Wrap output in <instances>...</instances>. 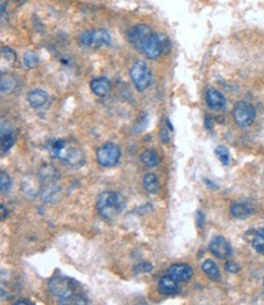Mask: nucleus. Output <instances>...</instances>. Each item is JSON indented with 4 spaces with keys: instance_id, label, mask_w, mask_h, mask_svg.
Wrapping results in <instances>:
<instances>
[{
    "instance_id": "nucleus-1",
    "label": "nucleus",
    "mask_w": 264,
    "mask_h": 305,
    "mask_svg": "<svg viewBox=\"0 0 264 305\" xmlns=\"http://www.w3.org/2000/svg\"><path fill=\"white\" fill-rule=\"evenodd\" d=\"M50 152L54 158L61 161L71 168H80L86 163V155L77 141L71 139H60L53 142Z\"/></svg>"
},
{
    "instance_id": "nucleus-9",
    "label": "nucleus",
    "mask_w": 264,
    "mask_h": 305,
    "mask_svg": "<svg viewBox=\"0 0 264 305\" xmlns=\"http://www.w3.org/2000/svg\"><path fill=\"white\" fill-rule=\"evenodd\" d=\"M210 251L218 259H228L233 254V248L230 243L223 236H214L210 242Z\"/></svg>"
},
{
    "instance_id": "nucleus-28",
    "label": "nucleus",
    "mask_w": 264,
    "mask_h": 305,
    "mask_svg": "<svg viewBox=\"0 0 264 305\" xmlns=\"http://www.w3.org/2000/svg\"><path fill=\"white\" fill-rule=\"evenodd\" d=\"M204 219H205L204 214H202L201 212H198L197 213V226L198 228H202V226H204Z\"/></svg>"
},
{
    "instance_id": "nucleus-24",
    "label": "nucleus",
    "mask_w": 264,
    "mask_h": 305,
    "mask_svg": "<svg viewBox=\"0 0 264 305\" xmlns=\"http://www.w3.org/2000/svg\"><path fill=\"white\" fill-rule=\"evenodd\" d=\"M24 63L27 68H34L39 63V58L37 54L33 53V51H27L24 55Z\"/></svg>"
},
{
    "instance_id": "nucleus-2",
    "label": "nucleus",
    "mask_w": 264,
    "mask_h": 305,
    "mask_svg": "<svg viewBox=\"0 0 264 305\" xmlns=\"http://www.w3.org/2000/svg\"><path fill=\"white\" fill-rule=\"evenodd\" d=\"M96 208L101 218L111 220L116 218L125 209V202L119 193L113 192V191H106V192L100 193V196L97 197Z\"/></svg>"
},
{
    "instance_id": "nucleus-3",
    "label": "nucleus",
    "mask_w": 264,
    "mask_h": 305,
    "mask_svg": "<svg viewBox=\"0 0 264 305\" xmlns=\"http://www.w3.org/2000/svg\"><path fill=\"white\" fill-rule=\"evenodd\" d=\"M77 290V282L72 278L57 275L49 281V291L54 297L60 300L67 299V298L74 296Z\"/></svg>"
},
{
    "instance_id": "nucleus-25",
    "label": "nucleus",
    "mask_w": 264,
    "mask_h": 305,
    "mask_svg": "<svg viewBox=\"0 0 264 305\" xmlns=\"http://www.w3.org/2000/svg\"><path fill=\"white\" fill-rule=\"evenodd\" d=\"M11 178L9 177L8 173L5 171H2L0 173V190H2V193L9 192V190L11 189Z\"/></svg>"
},
{
    "instance_id": "nucleus-5",
    "label": "nucleus",
    "mask_w": 264,
    "mask_h": 305,
    "mask_svg": "<svg viewBox=\"0 0 264 305\" xmlns=\"http://www.w3.org/2000/svg\"><path fill=\"white\" fill-rule=\"evenodd\" d=\"M130 78L138 92H144L154 82L151 70L144 61H136L130 68Z\"/></svg>"
},
{
    "instance_id": "nucleus-17",
    "label": "nucleus",
    "mask_w": 264,
    "mask_h": 305,
    "mask_svg": "<svg viewBox=\"0 0 264 305\" xmlns=\"http://www.w3.org/2000/svg\"><path fill=\"white\" fill-rule=\"evenodd\" d=\"M202 270L208 278H211L212 281H218L220 278V270L218 268V265L212 259H206L201 265Z\"/></svg>"
},
{
    "instance_id": "nucleus-10",
    "label": "nucleus",
    "mask_w": 264,
    "mask_h": 305,
    "mask_svg": "<svg viewBox=\"0 0 264 305\" xmlns=\"http://www.w3.org/2000/svg\"><path fill=\"white\" fill-rule=\"evenodd\" d=\"M167 275L173 278L174 281H177L178 284H182V282H188L190 280L192 275H194V270H192L190 265L185 264V263H177V264L169 267Z\"/></svg>"
},
{
    "instance_id": "nucleus-18",
    "label": "nucleus",
    "mask_w": 264,
    "mask_h": 305,
    "mask_svg": "<svg viewBox=\"0 0 264 305\" xmlns=\"http://www.w3.org/2000/svg\"><path fill=\"white\" fill-rule=\"evenodd\" d=\"M143 186H144V189L148 191L149 193H152V194L157 193L159 189H161L158 178L152 173H148L145 175L144 179H143Z\"/></svg>"
},
{
    "instance_id": "nucleus-11",
    "label": "nucleus",
    "mask_w": 264,
    "mask_h": 305,
    "mask_svg": "<svg viewBox=\"0 0 264 305\" xmlns=\"http://www.w3.org/2000/svg\"><path fill=\"white\" fill-rule=\"evenodd\" d=\"M205 97H206L207 106L212 110H223L227 105L226 97L214 88H208L206 94H205Z\"/></svg>"
},
{
    "instance_id": "nucleus-7",
    "label": "nucleus",
    "mask_w": 264,
    "mask_h": 305,
    "mask_svg": "<svg viewBox=\"0 0 264 305\" xmlns=\"http://www.w3.org/2000/svg\"><path fill=\"white\" fill-rule=\"evenodd\" d=\"M233 118L241 128L249 126L255 122L256 110L255 107L247 102H237L233 108Z\"/></svg>"
},
{
    "instance_id": "nucleus-22",
    "label": "nucleus",
    "mask_w": 264,
    "mask_h": 305,
    "mask_svg": "<svg viewBox=\"0 0 264 305\" xmlns=\"http://www.w3.org/2000/svg\"><path fill=\"white\" fill-rule=\"evenodd\" d=\"M251 243H252V247L255 248L259 254L264 255V229L257 230L255 235H253Z\"/></svg>"
},
{
    "instance_id": "nucleus-13",
    "label": "nucleus",
    "mask_w": 264,
    "mask_h": 305,
    "mask_svg": "<svg viewBox=\"0 0 264 305\" xmlns=\"http://www.w3.org/2000/svg\"><path fill=\"white\" fill-rule=\"evenodd\" d=\"M90 89L96 96L105 97L109 95L111 92V83L105 77L94 78L90 82Z\"/></svg>"
},
{
    "instance_id": "nucleus-6",
    "label": "nucleus",
    "mask_w": 264,
    "mask_h": 305,
    "mask_svg": "<svg viewBox=\"0 0 264 305\" xmlns=\"http://www.w3.org/2000/svg\"><path fill=\"white\" fill-rule=\"evenodd\" d=\"M120 148L113 142H106L96 150V161L101 167L112 168L119 163Z\"/></svg>"
},
{
    "instance_id": "nucleus-21",
    "label": "nucleus",
    "mask_w": 264,
    "mask_h": 305,
    "mask_svg": "<svg viewBox=\"0 0 264 305\" xmlns=\"http://www.w3.org/2000/svg\"><path fill=\"white\" fill-rule=\"evenodd\" d=\"M16 141L15 132L12 129H2V150L9 151Z\"/></svg>"
},
{
    "instance_id": "nucleus-20",
    "label": "nucleus",
    "mask_w": 264,
    "mask_h": 305,
    "mask_svg": "<svg viewBox=\"0 0 264 305\" xmlns=\"http://www.w3.org/2000/svg\"><path fill=\"white\" fill-rule=\"evenodd\" d=\"M16 86H17V78H16L15 76H12V74H6L5 76L4 72H3L2 93L3 94L12 93L16 89Z\"/></svg>"
},
{
    "instance_id": "nucleus-8",
    "label": "nucleus",
    "mask_w": 264,
    "mask_h": 305,
    "mask_svg": "<svg viewBox=\"0 0 264 305\" xmlns=\"http://www.w3.org/2000/svg\"><path fill=\"white\" fill-rule=\"evenodd\" d=\"M154 33L152 28L148 25H136L133 28H130L127 32V39L134 49L141 53V49L146 43V40L150 38V35Z\"/></svg>"
},
{
    "instance_id": "nucleus-30",
    "label": "nucleus",
    "mask_w": 264,
    "mask_h": 305,
    "mask_svg": "<svg viewBox=\"0 0 264 305\" xmlns=\"http://www.w3.org/2000/svg\"><path fill=\"white\" fill-rule=\"evenodd\" d=\"M0 210H2V220H4L8 216V210L5 209L4 204H0Z\"/></svg>"
},
{
    "instance_id": "nucleus-12",
    "label": "nucleus",
    "mask_w": 264,
    "mask_h": 305,
    "mask_svg": "<svg viewBox=\"0 0 264 305\" xmlns=\"http://www.w3.org/2000/svg\"><path fill=\"white\" fill-rule=\"evenodd\" d=\"M255 213V209L247 202H234L230 206V214L235 219H247Z\"/></svg>"
},
{
    "instance_id": "nucleus-23",
    "label": "nucleus",
    "mask_w": 264,
    "mask_h": 305,
    "mask_svg": "<svg viewBox=\"0 0 264 305\" xmlns=\"http://www.w3.org/2000/svg\"><path fill=\"white\" fill-rule=\"evenodd\" d=\"M214 154H216L218 160L220 161V163L223 165H228L230 163V152L226 146H218L214 150Z\"/></svg>"
},
{
    "instance_id": "nucleus-16",
    "label": "nucleus",
    "mask_w": 264,
    "mask_h": 305,
    "mask_svg": "<svg viewBox=\"0 0 264 305\" xmlns=\"http://www.w3.org/2000/svg\"><path fill=\"white\" fill-rule=\"evenodd\" d=\"M49 96L48 94L42 89H33L28 93L27 95V101L29 105H31L33 108H39V107H43L45 103L48 102Z\"/></svg>"
},
{
    "instance_id": "nucleus-27",
    "label": "nucleus",
    "mask_w": 264,
    "mask_h": 305,
    "mask_svg": "<svg viewBox=\"0 0 264 305\" xmlns=\"http://www.w3.org/2000/svg\"><path fill=\"white\" fill-rule=\"evenodd\" d=\"M161 140L164 141L165 144L169 142V135H168V133L166 132V129H162V130H161Z\"/></svg>"
},
{
    "instance_id": "nucleus-14",
    "label": "nucleus",
    "mask_w": 264,
    "mask_h": 305,
    "mask_svg": "<svg viewBox=\"0 0 264 305\" xmlns=\"http://www.w3.org/2000/svg\"><path fill=\"white\" fill-rule=\"evenodd\" d=\"M38 178L39 180L42 181V184H43V186H45V185L56 183V181L60 179V174H58V171L55 169L53 165L44 164L43 167L39 169Z\"/></svg>"
},
{
    "instance_id": "nucleus-19",
    "label": "nucleus",
    "mask_w": 264,
    "mask_h": 305,
    "mask_svg": "<svg viewBox=\"0 0 264 305\" xmlns=\"http://www.w3.org/2000/svg\"><path fill=\"white\" fill-rule=\"evenodd\" d=\"M140 161L146 168H154L159 163V156L155 150H146L140 155Z\"/></svg>"
},
{
    "instance_id": "nucleus-15",
    "label": "nucleus",
    "mask_w": 264,
    "mask_h": 305,
    "mask_svg": "<svg viewBox=\"0 0 264 305\" xmlns=\"http://www.w3.org/2000/svg\"><path fill=\"white\" fill-rule=\"evenodd\" d=\"M158 291L159 293L165 294V296H174V294L179 293L180 288H179V284L177 281H174L173 278L167 276H164L159 278L158 281Z\"/></svg>"
},
{
    "instance_id": "nucleus-29",
    "label": "nucleus",
    "mask_w": 264,
    "mask_h": 305,
    "mask_svg": "<svg viewBox=\"0 0 264 305\" xmlns=\"http://www.w3.org/2000/svg\"><path fill=\"white\" fill-rule=\"evenodd\" d=\"M15 304L16 305H34L31 300H28V299H18V300H16Z\"/></svg>"
},
{
    "instance_id": "nucleus-4",
    "label": "nucleus",
    "mask_w": 264,
    "mask_h": 305,
    "mask_svg": "<svg viewBox=\"0 0 264 305\" xmlns=\"http://www.w3.org/2000/svg\"><path fill=\"white\" fill-rule=\"evenodd\" d=\"M79 45L82 48H89V49H97L105 45L111 44V35L109 31L103 28L96 29H88L84 31L82 34L79 35Z\"/></svg>"
},
{
    "instance_id": "nucleus-26",
    "label": "nucleus",
    "mask_w": 264,
    "mask_h": 305,
    "mask_svg": "<svg viewBox=\"0 0 264 305\" xmlns=\"http://www.w3.org/2000/svg\"><path fill=\"white\" fill-rule=\"evenodd\" d=\"M226 270L230 274H236L240 271V268L235 262H228L226 264Z\"/></svg>"
},
{
    "instance_id": "nucleus-31",
    "label": "nucleus",
    "mask_w": 264,
    "mask_h": 305,
    "mask_svg": "<svg viewBox=\"0 0 264 305\" xmlns=\"http://www.w3.org/2000/svg\"><path fill=\"white\" fill-rule=\"evenodd\" d=\"M263 284H264V280H263Z\"/></svg>"
}]
</instances>
